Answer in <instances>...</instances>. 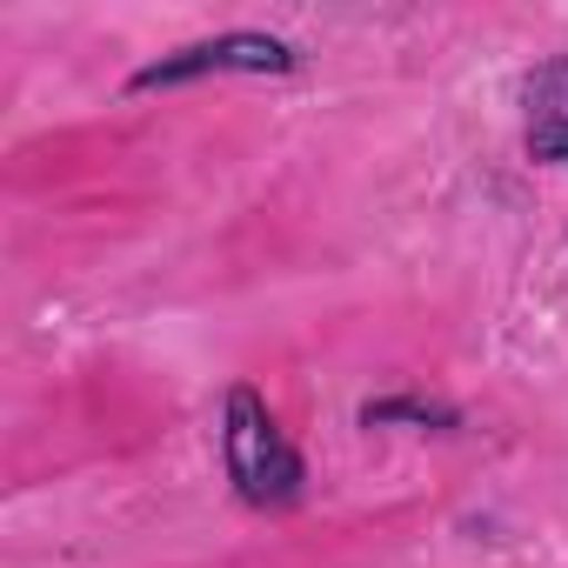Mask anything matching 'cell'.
Returning <instances> with one entry per match:
<instances>
[{"instance_id": "6da1fadb", "label": "cell", "mask_w": 568, "mask_h": 568, "mask_svg": "<svg viewBox=\"0 0 568 568\" xmlns=\"http://www.w3.org/2000/svg\"><path fill=\"white\" fill-rule=\"evenodd\" d=\"M227 475L261 508H281V501L302 495V455L274 428V415H267V402L254 388L227 395Z\"/></svg>"}, {"instance_id": "7a4b0ae2", "label": "cell", "mask_w": 568, "mask_h": 568, "mask_svg": "<svg viewBox=\"0 0 568 568\" xmlns=\"http://www.w3.org/2000/svg\"><path fill=\"white\" fill-rule=\"evenodd\" d=\"M295 68V48L274 41V34H221V41H201V48H181L154 68L134 74V88H181V81H201V74H288Z\"/></svg>"}, {"instance_id": "3957f363", "label": "cell", "mask_w": 568, "mask_h": 568, "mask_svg": "<svg viewBox=\"0 0 568 568\" xmlns=\"http://www.w3.org/2000/svg\"><path fill=\"white\" fill-rule=\"evenodd\" d=\"M528 148L535 161H568V61H555L528 94Z\"/></svg>"}]
</instances>
